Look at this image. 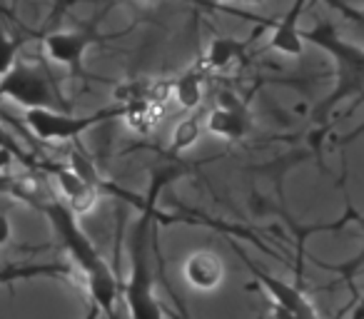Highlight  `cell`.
<instances>
[{"instance_id":"6da1fadb","label":"cell","mask_w":364,"mask_h":319,"mask_svg":"<svg viewBox=\"0 0 364 319\" xmlns=\"http://www.w3.org/2000/svg\"><path fill=\"white\" fill-rule=\"evenodd\" d=\"M299 38H302V43L317 45L319 50H324L334 60L332 92L322 102H317L312 117H309V122L317 127V135L312 137V145L319 157V137L327 130L334 107L342 100H347V97H359L364 90V50L359 45L342 40L334 23L329 21H317L314 28H309V31H299Z\"/></svg>"},{"instance_id":"7a4b0ae2","label":"cell","mask_w":364,"mask_h":319,"mask_svg":"<svg viewBox=\"0 0 364 319\" xmlns=\"http://www.w3.org/2000/svg\"><path fill=\"white\" fill-rule=\"evenodd\" d=\"M41 212L50 220L53 229L60 237L63 247L68 249L73 259L77 262V267L82 269V274L87 277V292H90V302L100 309V314L105 312L107 319H115V299L120 292L115 272L110 269V264L100 257L92 242L87 239V234L80 229L77 217L65 207L63 200H46L38 202Z\"/></svg>"},{"instance_id":"3957f363","label":"cell","mask_w":364,"mask_h":319,"mask_svg":"<svg viewBox=\"0 0 364 319\" xmlns=\"http://www.w3.org/2000/svg\"><path fill=\"white\" fill-rule=\"evenodd\" d=\"M182 170H157L155 180L150 185V195L142 202V217L135 227L132 234V269L127 282L122 284V294H125V304L130 319H165L162 314V304L157 302L155 289H152V269H150V259H147V237H150V222L155 217V205H157V195L160 190L170 183L172 178H177Z\"/></svg>"},{"instance_id":"277c9868","label":"cell","mask_w":364,"mask_h":319,"mask_svg":"<svg viewBox=\"0 0 364 319\" xmlns=\"http://www.w3.org/2000/svg\"><path fill=\"white\" fill-rule=\"evenodd\" d=\"M0 97L18 102L26 110H58L68 112V105L53 80L46 63L18 60L6 75L0 77Z\"/></svg>"},{"instance_id":"5b68a950","label":"cell","mask_w":364,"mask_h":319,"mask_svg":"<svg viewBox=\"0 0 364 319\" xmlns=\"http://www.w3.org/2000/svg\"><path fill=\"white\" fill-rule=\"evenodd\" d=\"M122 107L112 105L107 110H97L92 115L75 117L70 112H58V110H26L23 115V125L43 142H60V140H75L90 127L107 122L110 117H120Z\"/></svg>"},{"instance_id":"8992f818","label":"cell","mask_w":364,"mask_h":319,"mask_svg":"<svg viewBox=\"0 0 364 319\" xmlns=\"http://www.w3.org/2000/svg\"><path fill=\"white\" fill-rule=\"evenodd\" d=\"M97 26H100V16H95L87 26L77 28V31L48 33V36L43 38V50H46L48 58L55 60L58 65L68 67L73 75H82V55H85L87 48L95 45V43L110 40V38L120 36V33H115V36H102V33L97 31Z\"/></svg>"},{"instance_id":"52a82bcc","label":"cell","mask_w":364,"mask_h":319,"mask_svg":"<svg viewBox=\"0 0 364 319\" xmlns=\"http://www.w3.org/2000/svg\"><path fill=\"white\" fill-rule=\"evenodd\" d=\"M250 269H252V274L257 277L259 287L267 289L274 309H279V312L289 314V317H294V319H319L312 302H309L307 294H304L297 284H289L279 277H272V274L262 272V269L255 267V264H250Z\"/></svg>"},{"instance_id":"ba28073f","label":"cell","mask_w":364,"mask_h":319,"mask_svg":"<svg viewBox=\"0 0 364 319\" xmlns=\"http://www.w3.org/2000/svg\"><path fill=\"white\" fill-rule=\"evenodd\" d=\"M182 277L190 287L200 289V292H213L223 284L225 279V264L218 252L213 249H198L185 259L182 267Z\"/></svg>"},{"instance_id":"9c48e42d","label":"cell","mask_w":364,"mask_h":319,"mask_svg":"<svg viewBox=\"0 0 364 319\" xmlns=\"http://www.w3.org/2000/svg\"><path fill=\"white\" fill-rule=\"evenodd\" d=\"M46 170H50L53 178H55L58 188H60L63 198H65V207L70 210L75 217H80V215H87L92 207L97 205V190H92L90 185H85L80 178H77L73 170L68 168H60V165H46Z\"/></svg>"},{"instance_id":"30bf717a","label":"cell","mask_w":364,"mask_h":319,"mask_svg":"<svg viewBox=\"0 0 364 319\" xmlns=\"http://www.w3.org/2000/svg\"><path fill=\"white\" fill-rule=\"evenodd\" d=\"M302 3H294L289 8V13H284L279 21L272 23V36H269V43L267 48L269 50H277L282 55H302L304 50V43L299 38V16H302Z\"/></svg>"},{"instance_id":"8fae6325","label":"cell","mask_w":364,"mask_h":319,"mask_svg":"<svg viewBox=\"0 0 364 319\" xmlns=\"http://www.w3.org/2000/svg\"><path fill=\"white\" fill-rule=\"evenodd\" d=\"M205 130L230 142L245 140L252 130V115H250L247 107L245 110H220V107H215L205 120Z\"/></svg>"},{"instance_id":"7c38bea8","label":"cell","mask_w":364,"mask_h":319,"mask_svg":"<svg viewBox=\"0 0 364 319\" xmlns=\"http://www.w3.org/2000/svg\"><path fill=\"white\" fill-rule=\"evenodd\" d=\"M247 45H250V40L218 36L208 45V53H205V60H203V70H225V67H230L232 63H237L240 58H245Z\"/></svg>"},{"instance_id":"4fadbf2b","label":"cell","mask_w":364,"mask_h":319,"mask_svg":"<svg viewBox=\"0 0 364 319\" xmlns=\"http://www.w3.org/2000/svg\"><path fill=\"white\" fill-rule=\"evenodd\" d=\"M122 107V120L127 122L132 132L137 135H150L157 125H160L162 115H165V105H157L152 100H137L130 102V105H120Z\"/></svg>"},{"instance_id":"5bb4252c","label":"cell","mask_w":364,"mask_h":319,"mask_svg":"<svg viewBox=\"0 0 364 319\" xmlns=\"http://www.w3.org/2000/svg\"><path fill=\"white\" fill-rule=\"evenodd\" d=\"M205 92V70L203 67H190L188 72H182L177 80H172V97L177 105L185 110H198L203 102Z\"/></svg>"},{"instance_id":"9a60e30c","label":"cell","mask_w":364,"mask_h":319,"mask_svg":"<svg viewBox=\"0 0 364 319\" xmlns=\"http://www.w3.org/2000/svg\"><path fill=\"white\" fill-rule=\"evenodd\" d=\"M203 130H205V120L200 115H190L188 120H180L175 127V132H172V142H170L167 155L175 157V155H180V152L190 150V147L200 140Z\"/></svg>"},{"instance_id":"2e32d148","label":"cell","mask_w":364,"mask_h":319,"mask_svg":"<svg viewBox=\"0 0 364 319\" xmlns=\"http://www.w3.org/2000/svg\"><path fill=\"white\" fill-rule=\"evenodd\" d=\"M21 48H23V38L11 36L8 31L0 28V77L6 75V72L18 63Z\"/></svg>"},{"instance_id":"e0dca14e","label":"cell","mask_w":364,"mask_h":319,"mask_svg":"<svg viewBox=\"0 0 364 319\" xmlns=\"http://www.w3.org/2000/svg\"><path fill=\"white\" fill-rule=\"evenodd\" d=\"M38 274H70V267H65V264H60V267H18L0 272V282H11V279L21 277H38Z\"/></svg>"},{"instance_id":"ac0fdd59","label":"cell","mask_w":364,"mask_h":319,"mask_svg":"<svg viewBox=\"0 0 364 319\" xmlns=\"http://www.w3.org/2000/svg\"><path fill=\"white\" fill-rule=\"evenodd\" d=\"M13 237V225H11V217L8 215L0 212V244H8Z\"/></svg>"},{"instance_id":"d6986e66","label":"cell","mask_w":364,"mask_h":319,"mask_svg":"<svg viewBox=\"0 0 364 319\" xmlns=\"http://www.w3.org/2000/svg\"><path fill=\"white\" fill-rule=\"evenodd\" d=\"M82 319H100V309L90 302V307H87V312H85V317H82Z\"/></svg>"},{"instance_id":"ffe728a7","label":"cell","mask_w":364,"mask_h":319,"mask_svg":"<svg viewBox=\"0 0 364 319\" xmlns=\"http://www.w3.org/2000/svg\"><path fill=\"white\" fill-rule=\"evenodd\" d=\"M272 312H274V319H294V317H289V314L279 312V309H274V307H272Z\"/></svg>"},{"instance_id":"44dd1931","label":"cell","mask_w":364,"mask_h":319,"mask_svg":"<svg viewBox=\"0 0 364 319\" xmlns=\"http://www.w3.org/2000/svg\"><path fill=\"white\" fill-rule=\"evenodd\" d=\"M352 319H362V307L357 304V309H354V317Z\"/></svg>"}]
</instances>
